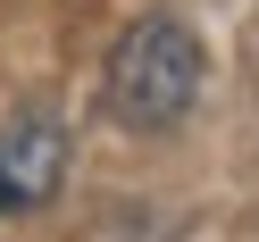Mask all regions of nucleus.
Listing matches in <instances>:
<instances>
[{
	"instance_id": "nucleus-2",
	"label": "nucleus",
	"mask_w": 259,
	"mask_h": 242,
	"mask_svg": "<svg viewBox=\"0 0 259 242\" xmlns=\"http://www.w3.org/2000/svg\"><path fill=\"white\" fill-rule=\"evenodd\" d=\"M59 175H67V134H59V117L25 109V117L0 125V209H42L59 192Z\"/></svg>"
},
{
	"instance_id": "nucleus-1",
	"label": "nucleus",
	"mask_w": 259,
	"mask_h": 242,
	"mask_svg": "<svg viewBox=\"0 0 259 242\" xmlns=\"http://www.w3.org/2000/svg\"><path fill=\"white\" fill-rule=\"evenodd\" d=\"M201 34L184 17H134L109 51V117L151 134V125H176L192 101H201Z\"/></svg>"
}]
</instances>
